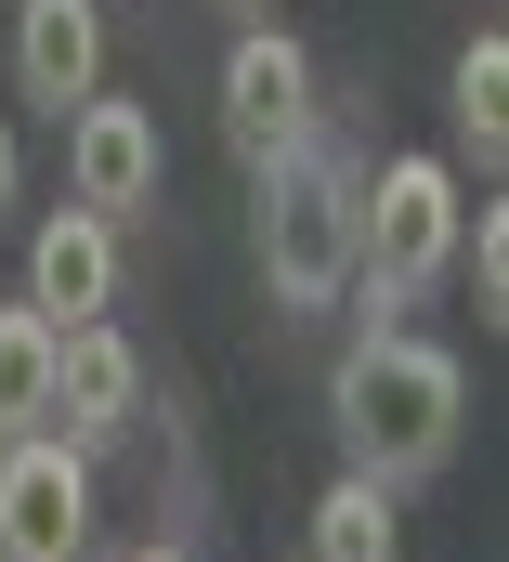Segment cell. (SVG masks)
Returning <instances> with one entry per match:
<instances>
[{
  "mask_svg": "<svg viewBox=\"0 0 509 562\" xmlns=\"http://www.w3.org/2000/svg\"><path fill=\"white\" fill-rule=\"evenodd\" d=\"M457 223H471V196H457L444 157H380L366 196H353V288H340V301H366V314L431 301L444 262H457Z\"/></svg>",
  "mask_w": 509,
  "mask_h": 562,
  "instance_id": "obj_3",
  "label": "cell"
},
{
  "mask_svg": "<svg viewBox=\"0 0 509 562\" xmlns=\"http://www.w3.org/2000/svg\"><path fill=\"white\" fill-rule=\"evenodd\" d=\"M0 431H53V314L0 301Z\"/></svg>",
  "mask_w": 509,
  "mask_h": 562,
  "instance_id": "obj_10",
  "label": "cell"
},
{
  "mask_svg": "<svg viewBox=\"0 0 509 562\" xmlns=\"http://www.w3.org/2000/svg\"><path fill=\"white\" fill-rule=\"evenodd\" d=\"M105 92V0H13V105L66 132V105Z\"/></svg>",
  "mask_w": 509,
  "mask_h": 562,
  "instance_id": "obj_8",
  "label": "cell"
},
{
  "mask_svg": "<svg viewBox=\"0 0 509 562\" xmlns=\"http://www.w3.org/2000/svg\"><path fill=\"white\" fill-rule=\"evenodd\" d=\"M457 419H471V367L444 353V340H405L366 314V340L327 367V431H340V458L366 471V484H431L444 458H457Z\"/></svg>",
  "mask_w": 509,
  "mask_h": 562,
  "instance_id": "obj_1",
  "label": "cell"
},
{
  "mask_svg": "<svg viewBox=\"0 0 509 562\" xmlns=\"http://www.w3.org/2000/svg\"><path fill=\"white\" fill-rule=\"evenodd\" d=\"M444 276H471L484 327H497L509 314V210H471V223H457V262H444Z\"/></svg>",
  "mask_w": 509,
  "mask_h": 562,
  "instance_id": "obj_13",
  "label": "cell"
},
{
  "mask_svg": "<svg viewBox=\"0 0 509 562\" xmlns=\"http://www.w3.org/2000/svg\"><path fill=\"white\" fill-rule=\"evenodd\" d=\"M118 562H183V550H118Z\"/></svg>",
  "mask_w": 509,
  "mask_h": 562,
  "instance_id": "obj_15",
  "label": "cell"
},
{
  "mask_svg": "<svg viewBox=\"0 0 509 562\" xmlns=\"http://www.w3.org/2000/svg\"><path fill=\"white\" fill-rule=\"evenodd\" d=\"M236 13H261V0H236Z\"/></svg>",
  "mask_w": 509,
  "mask_h": 562,
  "instance_id": "obj_16",
  "label": "cell"
},
{
  "mask_svg": "<svg viewBox=\"0 0 509 562\" xmlns=\"http://www.w3.org/2000/svg\"><path fill=\"white\" fill-rule=\"evenodd\" d=\"M392 537H405V524H392V484L340 471V484L314 497V550L301 562H392Z\"/></svg>",
  "mask_w": 509,
  "mask_h": 562,
  "instance_id": "obj_12",
  "label": "cell"
},
{
  "mask_svg": "<svg viewBox=\"0 0 509 562\" xmlns=\"http://www.w3.org/2000/svg\"><path fill=\"white\" fill-rule=\"evenodd\" d=\"M157 183H170V144H157V119L144 105H118V92H92V105H66V196L92 210V223H144L157 210Z\"/></svg>",
  "mask_w": 509,
  "mask_h": 562,
  "instance_id": "obj_6",
  "label": "cell"
},
{
  "mask_svg": "<svg viewBox=\"0 0 509 562\" xmlns=\"http://www.w3.org/2000/svg\"><path fill=\"white\" fill-rule=\"evenodd\" d=\"M13 196H26V144H13V119H0V223H13Z\"/></svg>",
  "mask_w": 509,
  "mask_h": 562,
  "instance_id": "obj_14",
  "label": "cell"
},
{
  "mask_svg": "<svg viewBox=\"0 0 509 562\" xmlns=\"http://www.w3.org/2000/svg\"><path fill=\"white\" fill-rule=\"evenodd\" d=\"M444 119H457V144L497 170V144H509V40L484 26V40H457V79H444Z\"/></svg>",
  "mask_w": 509,
  "mask_h": 562,
  "instance_id": "obj_11",
  "label": "cell"
},
{
  "mask_svg": "<svg viewBox=\"0 0 509 562\" xmlns=\"http://www.w3.org/2000/svg\"><path fill=\"white\" fill-rule=\"evenodd\" d=\"M261 288L287 314H327L353 288V196H366V157H340L327 132H301L287 157H261Z\"/></svg>",
  "mask_w": 509,
  "mask_h": 562,
  "instance_id": "obj_2",
  "label": "cell"
},
{
  "mask_svg": "<svg viewBox=\"0 0 509 562\" xmlns=\"http://www.w3.org/2000/svg\"><path fill=\"white\" fill-rule=\"evenodd\" d=\"M26 301L53 314V327H92V314H118V223H92L79 196L26 236Z\"/></svg>",
  "mask_w": 509,
  "mask_h": 562,
  "instance_id": "obj_9",
  "label": "cell"
},
{
  "mask_svg": "<svg viewBox=\"0 0 509 562\" xmlns=\"http://www.w3.org/2000/svg\"><path fill=\"white\" fill-rule=\"evenodd\" d=\"M92 550V458L66 431H0V562H79Z\"/></svg>",
  "mask_w": 509,
  "mask_h": 562,
  "instance_id": "obj_4",
  "label": "cell"
},
{
  "mask_svg": "<svg viewBox=\"0 0 509 562\" xmlns=\"http://www.w3.org/2000/svg\"><path fill=\"white\" fill-rule=\"evenodd\" d=\"M131 419H144V353L105 314L92 327H53V431L79 458H105V445H131Z\"/></svg>",
  "mask_w": 509,
  "mask_h": 562,
  "instance_id": "obj_7",
  "label": "cell"
},
{
  "mask_svg": "<svg viewBox=\"0 0 509 562\" xmlns=\"http://www.w3.org/2000/svg\"><path fill=\"white\" fill-rule=\"evenodd\" d=\"M301 132H327V105H314V53H301V40H287V26H236V53H223V144H236V157H287V144Z\"/></svg>",
  "mask_w": 509,
  "mask_h": 562,
  "instance_id": "obj_5",
  "label": "cell"
}]
</instances>
